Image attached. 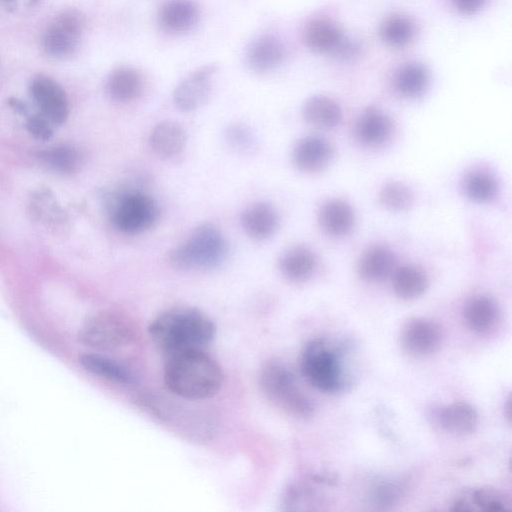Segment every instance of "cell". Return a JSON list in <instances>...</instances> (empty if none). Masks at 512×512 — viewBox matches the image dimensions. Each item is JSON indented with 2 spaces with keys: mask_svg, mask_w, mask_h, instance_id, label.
<instances>
[{
  "mask_svg": "<svg viewBox=\"0 0 512 512\" xmlns=\"http://www.w3.org/2000/svg\"><path fill=\"white\" fill-rule=\"evenodd\" d=\"M80 364L93 375L118 384H129L133 382V374L122 363L101 355L84 354L80 357Z\"/></svg>",
  "mask_w": 512,
  "mask_h": 512,
  "instance_id": "27",
  "label": "cell"
},
{
  "mask_svg": "<svg viewBox=\"0 0 512 512\" xmlns=\"http://www.w3.org/2000/svg\"><path fill=\"white\" fill-rule=\"evenodd\" d=\"M463 316L466 325L472 331L484 333L496 324L499 317V309L492 298L476 296L465 304Z\"/></svg>",
  "mask_w": 512,
  "mask_h": 512,
  "instance_id": "24",
  "label": "cell"
},
{
  "mask_svg": "<svg viewBox=\"0 0 512 512\" xmlns=\"http://www.w3.org/2000/svg\"><path fill=\"white\" fill-rule=\"evenodd\" d=\"M403 347L411 354L425 356L435 352L442 341L438 324L427 319H413L402 330Z\"/></svg>",
  "mask_w": 512,
  "mask_h": 512,
  "instance_id": "11",
  "label": "cell"
},
{
  "mask_svg": "<svg viewBox=\"0 0 512 512\" xmlns=\"http://www.w3.org/2000/svg\"><path fill=\"white\" fill-rule=\"evenodd\" d=\"M39 0H0V8L13 14H22L36 6Z\"/></svg>",
  "mask_w": 512,
  "mask_h": 512,
  "instance_id": "37",
  "label": "cell"
},
{
  "mask_svg": "<svg viewBox=\"0 0 512 512\" xmlns=\"http://www.w3.org/2000/svg\"><path fill=\"white\" fill-rule=\"evenodd\" d=\"M83 31V16L76 10H65L47 25L42 37L43 50L52 58L67 59L78 50Z\"/></svg>",
  "mask_w": 512,
  "mask_h": 512,
  "instance_id": "8",
  "label": "cell"
},
{
  "mask_svg": "<svg viewBox=\"0 0 512 512\" xmlns=\"http://www.w3.org/2000/svg\"><path fill=\"white\" fill-rule=\"evenodd\" d=\"M464 192L469 199L485 203L496 196L497 183L491 174L485 171H474L464 180Z\"/></svg>",
  "mask_w": 512,
  "mask_h": 512,
  "instance_id": "32",
  "label": "cell"
},
{
  "mask_svg": "<svg viewBox=\"0 0 512 512\" xmlns=\"http://www.w3.org/2000/svg\"><path fill=\"white\" fill-rule=\"evenodd\" d=\"M164 381L175 395L188 400H202L219 391L223 373L205 350L191 351L168 357Z\"/></svg>",
  "mask_w": 512,
  "mask_h": 512,
  "instance_id": "2",
  "label": "cell"
},
{
  "mask_svg": "<svg viewBox=\"0 0 512 512\" xmlns=\"http://www.w3.org/2000/svg\"><path fill=\"white\" fill-rule=\"evenodd\" d=\"M282 275L291 282H304L309 279L316 268L314 253L305 246H293L282 253L279 258Z\"/></svg>",
  "mask_w": 512,
  "mask_h": 512,
  "instance_id": "20",
  "label": "cell"
},
{
  "mask_svg": "<svg viewBox=\"0 0 512 512\" xmlns=\"http://www.w3.org/2000/svg\"><path fill=\"white\" fill-rule=\"evenodd\" d=\"M394 255L385 246L369 248L360 258L358 271L360 276L370 282L385 279L393 271Z\"/></svg>",
  "mask_w": 512,
  "mask_h": 512,
  "instance_id": "26",
  "label": "cell"
},
{
  "mask_svg": "<svg viewBox=\"0 0 512 512\" xmlns=\"http://www.w3.org/2000/svg\"><path fill=\"white\" fill-rule=\"evenodd\" d=\"M441 426L454 435H466L478 425V413L467 402H455L446 406L439 414Z\"/></svg>",
  "mask_w": 512,
  "mask_h": 512,
  "instance_id": "25",
  "label": "cell"
},
{
  "mask_svg": "<svg viewBox=\"0 0 512 512\" xmlns=\"http://www.w3.org/2000/svg\"><path fill=\"white\" fill-rule=\"evenodd\" d=\"M216 71V65H206L179 82L173 92L175 106L183 112L200 108L209 97L210 78Z\"/></svg>",
  "mask_w": 512,
  "mask_h": 512,
  "instance_id": "10",
  "label": "cell"
},
{
  "mask_svg": "<svg viewBox=\"0 0 512 512\" xmlns=\"http://www.w3.org/2000/svg\"><path fill=\"white\" fill-rule=\"evenodd\" d=\"M240 223L251 238L263 240L271 237L279 227L277 210L268 202L251 203L241 212Z\"/></svg>",
  "mask_w": 512,
  "mask_h": 512,
  "instance_id": "13",
  "label": "cell"
},
{
  "mask_svg": "<svg viewBox=\"0 0 512 512\" xmlns=\"http://www.w3.org/2000/svg\"><path fill=\"white\" fill-rule=\"evenodd\" d=\"M135 336L136 327L127 315L104 310L91 315L82 324L78 340L91 348L109 350L130 344Z\"/></svg>",
  "mask_w": 512,
  "mask_h": 512,
  "instance_id": "5",
  "label": "cell"
},
{
  "mask_svg": "<svg viewBox=\"0 0 512 512\" xmlns=\"http://www.w3.org/2000/svg\"><path fill=\"white\" fill-rule=\"evenodd\" d=\"M29 93L39 113L53 125H61L67 120L69 102L65 91L55 80L37 75L29 84Z\"/></svg>",
  "mask_w": 512,
  "mask_h": 512,
  "instance_id": "9",
  "label": "cell"
},
{
  "mask_svg": "<svg viewBox=\"0 0 512 512\" xmlns=\"http://www.w3.org/2000/svg\"><path fill=\"white\" fill-rule=\"evenodd\" d=\"M333 153V147L326 139L307 136L294 146L292 160L298 170L313 173L324 169L330 163Z\"/></svg>",
  "mask_w": 512,
  "mask_h": 512,
  "instance_id": "12",
  "label": "cell"
},
{
  "mask_svg": "<svg viewBox=\"0 0 512 512\" xmlns=\"http://www.w3.org/2000/svg\"><path fill=\"white\" fill-rule=\"evenodd\" d=\"M346 36L335 22L327 18L311 20L303 32L304 42L310 50L331 56L335 54Z\"/></svg>",
  "mask_w": 512,
  "mask_h": 512,
  "instance_id": "14",
  "label": "cell"
},
{
  "mask_svg": "<svg viewBox=\"0 0 512 512\" xmlns=\"http://www.w3.org/2000/svg\"><path fill=\"white\" fill-rule=\"evenodd\" d=\"M305 121L316 128L330 129L336 127L342 119V110L333 99L317 95L310 97L303 106Z\"/></svg>",
  "mask_w": 512,
  "mask_h": 512,
  "instance_id": "22",
  "label": "cell"
},
{
  "mask_svg": "<svg viewBox=\"0 0 512 512\" xmlns=\"http://www.w3.org/2000/svg\"><path fill=\"white\" fill-rule=\"evenodd\" d=\"M456 10L463 15H473L479 12L486 0H452Z\"/></svg>",
  "mask_w": 512,
  "mask_h": 512,
  "instance_id": "38",
  "label": "cell"
},
{
  "mask_svg": "<svg viewBox=\"0 0 512 512\" xmlns=\"http://www.w3.org/2000/svg\"><path fill=\"white\" fill-rule=\"evenodd\" d=\"M226 140L228 143L238 150H247L253 146L254 137L252 132L245 126L235 124L227 128Z\"/></svg>",
  "mask_w": 512,
  "mask_h": 512,
  "instance_id": "34",
  "label": "cell"
},
{
  "mask_svg": "<svg viewBox=\"0 0 512 512\" xmlns=\"http://www.w3.org/2000/svg\"><path fill=\"white\" fill-rule=\"evenodd\" d=\"M199 9L193 0H169L160 9L158 20L163 30L179 34L196 24Z\"/></svg>",
  "mask_w": 512,
  "mask_h": 512,
  "instance_id": "17",
  "label": "cell"
},
{
  "mask_svg": "<svg viewBox=\"0 0 512 512\" xmlns=\"http://www.w3.org/2000/svg\"><path fill=\"white\" fill-rule=\"evenodd\" d=\"M149 334L167 357L205 350L216 334L214 322L192 307H174L160 313L150 324Z\"/></svg>",
  "mask_w": 512,
  "mask_h": 512,
  "instance_id": "1",
  "label": "cell"
},
{
  "mask_svg": "<svg viewBox=\"0 0 512 512\" xmlns=\"http://www.w3.org/2000/svg\"><path fill=\"white\" fill-rule=\"evenodd\" d=\"M285 58L282 42L272 35H263L255 39L247 48L246 61L256 72H268L277 68Z\"/></svg>",
  "mask_w": 512,
  "mask_h": 512,
  "instance_id": "16",
  "label": "cell"
},
{
  "mask_svg": "<svg viewBox=\"0 0 512 512\" xmlns=\"http://www.w3.org/2000/svg\"><path fill=\"white\" fill-rule=\"evenodd\" d=\"M228 255V243L217 227L203 223L187 239L172 250L170 261L181 270H207L216 268Z\"/></svg>",
  "mask_w": 512,
  "mask_h": 512,
  "instance_id": "3",
  "label": "cell"
},
{
  "mask_svg": "<svg viewBox=\"0 0 512 512\" xmlns=\"http://www.w3.org/2000/svg\"><path fill=\"white\" fill-rule=\"evenodd\" d=\"M401 492L402 488L398 483L383 482L375 487L373 499L378 505H391L399 498Z\"/></svg>",
  "mask_w": 512,
  "mask_h": 512,
  "instance_id": "36",
  "label": "cell"
},
{
  "mask_svg": "<svg viewBox=\"0 0 512 512\" xmlns=\"http://www.w3.org/2000/svg\"><path fill=\"white\" fill-rule=\"evenodd\" d=\"M381 203L389 210L404 211L413 203V194L403 183L393 181L386 183L379 194Z\"/></svg>",
  "mask_w": 512,
  "mask_h": 512,
  "instance_id": "33",
  "label": "cell"
},
{
  "mask_svg": "<svg viewBox=\"0 0 512 512\" xmlns=\"http://www.w3.org/2000/svg\"><path fill=\"white\" fill-rule=\"evenodd\" d=\"M143 83L136 70L130 67H119L112 71L106 82L108 96L120 103L136 99L142 92Z\"/></svg>",
  "mask_w": 512,
  "mask_h": 512,
  "instance_id": "23",
  "label": "cell"
},
{
  "mask_svg": "<svg viewBox=\"0 0 512 512\" xmlns=\"http://www.w3.org/2000/svg\"><path fill=\"white\" fill-rule=\"evenodd\" d=\"M187 134L184 127L173 120L157 123L151 130L149 143L153 152L161 158H172L185 148Z\"/></svg>",
  "mask_w": 512,
  "mask_h": 512,
  "instance_id": "15",
  "label": "cell"
},
{
  "mask_svg": "<svg viewBox=\"0 0 512 512\" xmlns=\"http://www.w3.org/2000/svg\"><path fill=\"white\" fill-rule=\"evenodd\" d=\"M160 215L158 204L142 191L121 193L111 209V221L115 228L126 234H138L153 227Z\"/></svg>",
  "mask_w": 512,
  "mask_h": 512,
  "instance_id": "7",
  "label": "cell"
},
{
  "mask_svg": "<svg viewBox=\"0 0 512 512\" xmlns=\"http://www.w3.org/2000/svg\"><path fill=\"white\" fill-rule=\"evenodd\" d=\"M318 220L322 230L328 235L342 237L352 230L355 215L352 207L346 201L330 199L321 206Z\"/></svg>",
  "mask_w": 512,
  "mask_h": 512,
  "instance_id": "18",
  "label": "cell"
},
{
  "mask_svg": "<svg viewBox=\"0 0 512 512\" xmlns=\"http://www.w3.org/2000/svg\"><path fill=\"white\" fill-rule=\"evenodd\" d=\"M392 131V123L383 111L370 108L364 111L356 124V135L361 143L377 146L386 141Z\"/></svg>",
  "mask_w": 512,
  "mask_h": 512,
  "instance_id": "21",
  "label": "cell"
},
{
  "mask_svg": "<svg viewBox=\"0 0 512 512\" xmlns=\"http://www.w3.org/2000/svg\"><path fill=\"white\" fill-rule=\"evenodd\" d=\"M301 371L312 386L323 392H336L344 385L339 357L323 339L306 344L301 356Z\"/></svg>",
  "mask_w": 512,
  "mask_h": 512,
  "instance_id": "6",
  "label": "cell"
},
{
  "mask_svg": "<svg viewBox=\"0 0 512 512\" xmlns=\"http://www.w3.org/2000/svg\"><path fill=\"white\" fill-rule=\"evenodd\" d=\"M259 385L263 394L285 412L309 417L313 406L297 385L293 372L282 362L268 361L260 369Z\"/></svg>",
  "mask_w": 512,
  "mask_h": 512,
  "instance_id": "4",
  "label": "cell"
},
{
  "mask_svg": "<svg viewBox=\"0 0 512 512\" xmlns=\"http://www.w3.org/2000/svg\"><path fill=\"white\" fill-rule=\"evenodd\" d=\"M26 128L31 135L40 140H48L53 135V124L40 113L28 116Z\"/></svg>",
  "mask_w": 512,
  "mask_h": 512,
  "instance_id": "35",
  "label": "cell"
},
{
  "mask_svg": "<svg viewBox=\"0 0 512 512\" xmlns=\"http://www.w3.org/2000/svg\"><path fill=\"white\" fill-rule=\"evenodd\" d=\"M41 160L51 169L71 173L79 169L83 161L81 152L72 146L61 145L40 153Z\"/></svg>",
  "mask_w": 512,
  "mask_h": 512,
  "instance_id": "31",
  "label": "cell"
},
{
  "mask_svg": "<svg viewBox=\"0 0 512 512\" xmlns=\"http://www.w3.org/2000/svg\"><path fill=\"white\" fill-rule=\"evenodd\" d=\"M429 83V72L422 63L410 62L397 71L394 87L397 92L407 98H415L424 93Z\"/></svg>",
  "mask_w": 512,
  "mask_h": 512,
  "instance_id": "28",
  "label": "cell"
},
{
  "mask_svg": "<svg viewBox=\"0 0 512 512\" xmlns=\"http://www.w3.org/2000/svg\"><path fill=\"white\" fill-rule=\"evenodd\" d=\"M414 34V22L409 17L401 14L388 16L379 27L380 39L392 48L405 47L411 42Z\"/></svg>",
  "mask_w": 512,
  "mask_h": 512,
  "instance_id": "30",
  "label": "cell"
},
{
  "mask_svg": "<svg viewBox=\"0 0 512 512\" xmlns=\"http://www.w3.org/2000/svg\"><path fill=\"white\" fill-rule=\"evenodd\" d=\"M426 274L418 267L405 265L395 270L393 274V290L404 300H412L421 296L427 289Z\"/></svg>",
  "mask_w": 512,
  "mask_h": 512,
  "instance_id": "29",
  "label": "cell"
},
{
  "mask_svg": "<svg viewBox=\"0 0 512 512\" xmlns=\"http://www.w3.org/2000/svg\"><path fill=\"white\" fill-rule=\"evenodd\" d=\"M511 509L507 495L493 488H479L464 493L453 503V511L502 512Z\"/></svg>",
  "mask_w": 512,
  "mask_h": 512,
  "instance_id": "19",
  "label": "cell"
}]
</instances>
